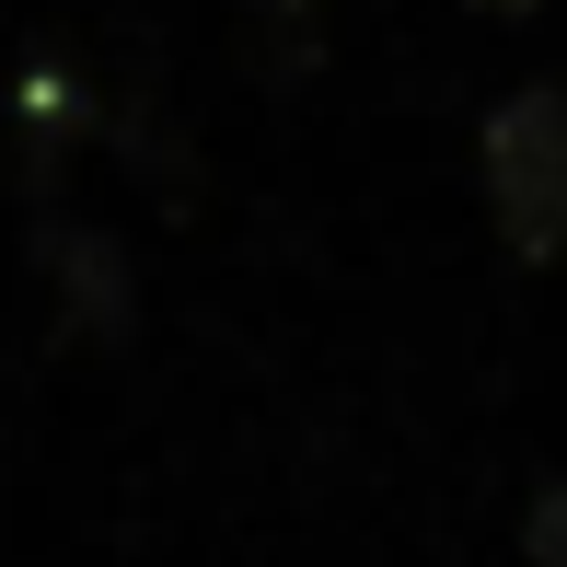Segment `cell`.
<instances>
[{
    "mask_svg": "<svg viewBox=\"0 0 567 567\" xmlns=\"http://www.w3.org/2000/svg\"><path fill=\"white\" fill-rule=\"evenodd\" d=\"M313 0H255V59L278 70V82H290V70H313Z\"/></svg>",
    "mask_w": 567,
    "mask_h": 567,
    "instance_id": "obj_3",
    "label": "cell"
},
{
    "mask_svg": "<svg viewBox=\"0 0 567 567\" xmlns=\"http://www.w3.org/2000/svg\"><path fill=\"white\" fill-rule=\"evenodd\" d=\"M463 12H498L509 23V12H545V0H463Z\"/></svg>",
    "mask_w": 567,
    "mask_h": 567,
    "instance_id": "obj_5",
    "label": "cell"
},
{
    "mask_svg": "<svg viewBox=\"0 0 567 567\" xmlns=\"http://www.w3.org/2000/svg\"><path fill=\"white\" fill-rule=\"evenodd\" d=\"M475 174H486V220H498L509 255H533V267L567 255V93L556 82L509 93V105L486 116Z\"/></svg>",
    "mask_w": 567,
    "mask_h": 567,
    "instance_id": "obj_1",
    "label": "cell"
},
{
    "mask_svg": "<svg viewBox=\"0 0 567 567\" xmlns=\"http://www.w3.org/2000/svg\"><path fill=\"white\" fill-rule=\"evenodd\" d=\"M522 556H533V567H567V475L533 486V509H522Z\"/></svg>",
    "mask_w": 567,
    "mask_h": 567,
    "instance_id": "obj_4",
    "label": "cell"
},
{
    "mask_svg": "<svg viewBox=\"0 0 567 567\" xmlns=\"http://www.w3.org/2000/svg\"><path fill=\"white\" fill-rule=\"evenodd\" d=\"M59 290H70V324H82V337H127V313H140V301H127V255L105 244V231H59Z\"/></svg>",
    "mask_w": 567,
    "mask_h": 567,
    "instance_id": "obj_2",
    "label": "cell"
}]
</instances>
